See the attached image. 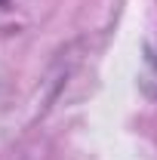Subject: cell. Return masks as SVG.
Masks as SVG:
<instances>
[{"label": "cell", "mask_w": 157, "mask_h": 160, "mask_svg": "<svg viewBox=\"0 0 157 160\" xmlns=\"http://www.w3.org/2000/svg\"><path fill=\"white\" fill-rule=\"evenodd\" d=\"M142 89L157 99V43L145 49V62H142Z\"/></svg>", "instance_id": "1"}, {"label": "cell", "mask_w": 157, "mask_h": 160, "mask_svg": "<svg viewBox=\"0 0 157 160\" xmlns=\"http://www.w3.org/2000/svg\"><path fill=\"white\" fill-rule=\"evenodd\" d=\"M0 6H6V0H0Z\"/></svg>", "instance_id": "2"}]
</instances>
